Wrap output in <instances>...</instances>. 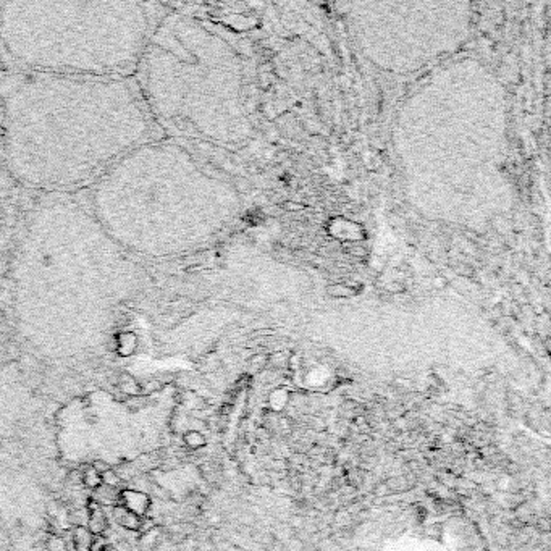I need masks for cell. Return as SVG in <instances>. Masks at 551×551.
Returning a JSON list of instances; mask_svg holds the SVG:
<instances>
[{"label":"cell","mask_w":551,"mask_h":551,"mask_svg":"<svg viewBox=\"0 0 551 551\" xmlns=\"http://www.w3.org/2000/svg\"><path fill=\"white\" fill-rule=\"evenodd\" d=\"M149 286L143 262L73 194H41L28 205L12 234L2 280L13 331L42 354L104 345Z\"/></svg>","instance_id":"6da1fadb"},{"label":"cell","mask_w":551,"mask_h":551,"mask_svg":"<svg viewBox=\"0 0 551 551\" xmlns=\"http://www.w3.org/2000/svg\"><path fill=\"white\" fill-rule=\"evenodd\" d=\"M157 139L133 76L0 72V163L13 186L87 189L125 154Z\"/></svg>","instance_id":"7a4b0ae2"},{"label":"cell","mask_w":551,"mask_h":551,"mask_svg":"<svg viewBox=\"0 0 551 551\" xmlns=\"http://www.w3.org/2000/svg\"><path fill=\"white\" fill-rule=\"evenodd\" d=\"M84 191L102 230L139 262L178 256L211 226L207 181L168 141L134 147Z\"/></svg>","instance_id":"3957f363"},{"label":"cell","mask_w":551,"mask_h":551,"mask_svg":"<svg viewBox=\"0 0 551 551\" xmlns=\"http://www.w3.org/2000/svg\"><path fill=\"white\" fill-rule=\"evenodd\" d=\"M152 8L146 2H5L0 55L28 72L129 78L160 21Z\"/></svg>","instance_id":"277c9868"},{"label":"cell","mask_w":551,"mask_h":551,"mask_svg":"<svg viewBox=\"0 0 551 551\" xmlns=\"http://www.w3.org/2000/svg\"><path fill=\"white\" fill-rule=\"evenodd\" d=\"M120 504L125 506V508L133 514L139 515V518H144L149 508H151V496L141 492V490L126 488V490H121V493H120Z\"/></svg>","instance_id":"5b68a950"},{"label":"cell","mask_w":551,"mask_h":551,"mask_svg":"<svg viewBox=\"0 0 551 551\" xmlns=\"http://www.w3.org/2000/svg\"><path fill=\"white\" fill-rule=\"evenodd\" d=\"M87 529L91 530L92 535L100 537L107 532L109 529V518L106 511H104L102 506L95 504L94 501H91L89 508H87Z\"/></svg>","instance_id":"8992f818"},{"label":"cell","mask_w":551,"mask_h":551,"mask_svg":"<svg viewBox=\"0 0 551 551\" xmlns=\"http://www.w3.org/2000/svg\"><path fill=\"white\" fill-rule=\"evenodd\" d=\"M12 234L7 220L2 214V205H0V286H2L4 273L7 268V260H8V252H10V244H12Z\"/></svg>","instance_id":"52a82bcc"},{"label":"cell","mask_w":551,"mask_h":551,"mask_svg":"<svg viewBox=\"0 0 551 551\" xmlns=\"http://www.w3.org/2000/svg\"><path fill=\"white\" fill-rule=\"evenodd\" d=\"M120 493H121L120 488L100 484L97 488L92 490V501L95 504L102 506V508L104 506H110V508H113V506L120 504Z\"/></svg>","instance_id":"ba28073f"},{"label":"cell","mask_w":551,"mask_h":551,"mask_svg":"<svg viewBox=\"0 0 551 551\" xmlns=\"http://www.w3.org/2000/svg\"><path fill=\"white\" fill-rule=\"evenodd\" d=\"M112 509H113L112 512H113V518H115V522L118 524L120 527H123L126 530H133V532L141 530L144 518H139V515L128 511L125 506H121V504L113 506Z\"/></svg>","instance_id":"9c48e42d"},{"label":"cell","mask_w":551,"mask_h":551,"mask_svg":"<svg viewBox=\"0 0 551 551\" xmlns=\"http://www.w3.org/2000/svg\"><path fill=\"white\" fill-rule=\"evenodd\" d=\"M95 535H92L91 530L86 526H80L73 530L72 535V543L75 551H92L95 545Z\"/></svg>","instance_id":"30bf717a"},{"label":"cell","mask_w":551,"mask_h":551,"mask_svg":"<svg viewBox=\"0 0 551 551\" xmlns=\"http://www.w3.org/2000/svg\"><path fill=\"white\" fill-rule=\"evenodd\" d=\"M81 484L87 488L94 490L102 484V477L92 466H89L81 472Z\"/></svg>","instance_id":"8fae6325"},{"label":"cell","mask_w":551,"mask_h":551,"mask_svg":"<svg viewBox=\"0 0 551 551\" xmlns=\"http://www.w3.org/2000/svg\"><path fill=\"white\" fill-rule=\"evenodd\" d=\"M185 443L189 446V448L197 450V448H200V446H204L205 438H204L202 433H200V432L189 430V432H186V435H185Z\"/></svg>","instance_id":"7c38bea8"},{"label":"cell","mask_w":551,"mask_h":551,"mask_svg":"<svg viewBox=\"0 0 551 551\" xmlns=\"http://www.w3.org/2000/svg\"><path fill=\"white\" fill-rule=\"evenodd\" d=\"M100 477H102V484L110 485V487H117L118 488V485L121 482V478L118 477L117 470H113V469L104 472V474H100Z\"/></svg>","instance_id":"4fadbf2b"},{"label":"cell","mask_w":551,"mask_h":551,"mask_svg":"<svg viewBox=\"0 0 551 551\" xmlns=\"http://www.w3.org/2000/svg\"><path fill=\"white\" fill-rule=\"evenodd\" d=\"M4 65H5V62L2 60V55H0V72L4 70ZM12 186H13V183L8 180V177H7L4 168H2V163H0V194H2L4 191H7L8 188H12Z\"/></svg>","instance_id":"5bb4252c"},{"label":"cell","mask_w":551,"mask_h":551,"mask_svg":"<svg viewBox=\"0 0 551 551\" xmlns=\"http://www.w3.org/2000/svg\"><path fill=\"white\" fill-rule=\"evenodd\" d=\"M92 467H94L95 470H97L99 474H104V472H107V470H110V469H112V466L109 464V462L102 461V459H97V461H95L94 464H92Z\"/></svg>","instance_id":"9a60e30c"},{"label":"cell","mask_w":551,"mask_h":551,"mask_svg":"<svg viewBox=\"0 0 551 551\" xmlns=\"http://www.w3.org/2000/svg\"><path fill=\"white\" fill-rule=\"evenodd\" d=\"M97 551H115V549H113L112 546H109V545H104V546H100Z\"/></svg>","instance_id":"2e32d148"},{"label":"cell","mask_w":551,"mask_h":551,"mask_svg":"<svg viewBox=\"0 0 551 551\" xmlns=\"http://www.w3.org/2000/svg\"><path fill=\"white\" fill-rule=\"evenodd\" d=\"M0 5H2V2H0Z\"/></svg>","instance_id":"e0dca14e"}]
</instances>
